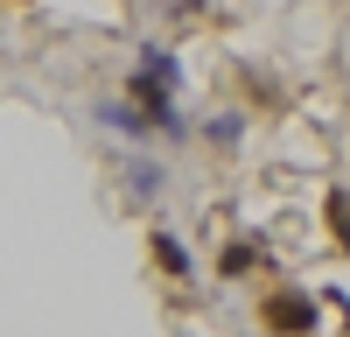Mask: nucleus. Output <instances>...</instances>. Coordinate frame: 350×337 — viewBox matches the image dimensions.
Segmentation results:
<instances>
[{
	"instance_id": "f257e3e1",
	"label": "nucleus",
	"mask_w": 350,
	"mask_h": 337,
	"mask_svg": "<svg viewBox=\"0 0 350 337\" xmlns=\"http://www.w3.org/2000/svg\"><path fill=\"white\" fill-rule=\"evenodd\" d=\"M126 99L148 112V120L161 127V140H189V127H183V64H175V49H161V42H140V56H133V77H126Z\"/></svg>"
},
{
	"instance_id": "f03ea898",
	"label": "nucleus",
	"mask_w": 350,
	"mask_h": 337,
	"mask_svg": "<svg viewBox=\"0 0 350 337\" xmlns=\"http://www.w3.org/2000/svg\"><path fill=\"white\" fill-rule=\"evenodd\" d=\"M259 323H267L273 337H315V323H323V302L301 295V288H280L259 302Z\"/></svg>"
},
{
	"instance_id": "7ed1b4c3",
	"label": "nucleus",
	"mask_w": 350,
	"mask_h": 337,
	"mask_svg": "<svg viewBox=\"0 0 350 337\" xmlns=\"http://www.w3.org/2000/svg\"><path fill=\"white\" fill-rule=\"evenodd\" d=\"M92 120H98V127H112L120 140H133V148L161 140V127H154V120H148V112H140L133 99H98V105H92Z\"/></svg>"
},
{
	"instance_id": "20e7f679",
	"label": "nucleus",
	"mask_w": 350,
	"mask_h": 337,
	"mask_svg": "<svg viewBox=\"0 0 350 337\" xmlns=\"http://www.w3.org/2000/svg\"><path fill=\"white\" fill-rule=\"evenodd\" d=\"M148 246H154V267H161L168 281H196V260H189V246L175 239L168 225H161V232H148Z\"/></svg>"
},
{
	"instance_id": "39448f33",
	"label": "nucleus",
	"mask_w": 350,
	"mask_h": 337,
	"mask_svg": "<svg viewBox=\"0 0 350 337\" xmlns=\"http://www.w3.org/2000/svg\"><path fill=\"white\" fill-rule=\"evenodd\" d=\"M126 190L140 197V204H154V197L168 190V168H161L154 155H133V162H126Z\"/></svg>"
},
{
	"instance_id": "423d86ee",
	"label": "nucleus",
	"mask_w": 350,
	"mask_h": 337,
	"mask_svg": "<svg viewBox=\"0 0 350 337\" xmlns=\"http://www.w3.org/2000/svg\"><path fill=\"white\" fill-rule=\"evenodd\" d=\"M259 260H267V253H259L252 239H231V246L217 253V274H224V281H239V274H252Z\"/></svg>"
},
{
	"instance_id": "0eeeda50",
	"label": "nucleus",
	"mask_w": 350,
	"mask_h": 337,
	"mask_svg": "<svg viewBox=\"0 0 350 337\" xmlns=\"http://www.w3.org/2000/svg\"><path fill=\"white\" fill-rule=\"evenodd\" d=\"M323 218H329V232H336V246L350 253V190H343V183H336V190L323 197Z\"/></svg>"
},
{
	"instance_id": "6e6552de",
	"label": "nucleus",
	"mask_w": 350,
	"mask_h": 337,
	"mask_svg": "<svg viewBox=\"0 0 350 337\" xmlns=\"http://www.w3.org/2000/svg\"><path fill=\"white\" fill-rule=\"evenodd\" d=\"M203 140H211V148H239V140H245V120H239V112H217V120L203 127Z\"/></svg>"
}]
</instances>
